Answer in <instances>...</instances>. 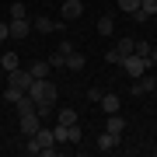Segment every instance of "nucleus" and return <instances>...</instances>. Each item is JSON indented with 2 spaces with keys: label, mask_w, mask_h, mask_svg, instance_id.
Instances as JSON below:
<instances>
[{
  "label": "nucleus",
  "mask_w": 157,
  "mask_h": 157,
  "mask_svg": "<svg viewBox=\"0 0 157 157\" xmlns=\"http://www.w3.org/2000/svg\"><path fill=\"white\" fill-rule=\"evenodd\" d=\"M0 39H11V28H7V21H0Z\"/></svg>",
  "instance_id": "29"
},
{
  "label": "nucleus",
  "mask_w": 157,
  "mask_h": 157,
  "mask_svg": "<svg viewBox=\"0 0 157 157\" xmlns=\"http://www.w3.org/2000/svg\"><path fill=\"white\" fill-rule=\"evenodd\" d=\"M52 140H56V147H59V143H70V126L56 122V126H52Z\"/></svg>",
  "instance_id": "14"
},
{
  "label": "nucleus",
  "mask_w": 157,
  "mask_h": 157,
  "mask_svg": "<svg viewBox=\"0 0 157 157\" xmlns=\"http://www.w3.org/2000/svg\"><path fill=\"white\" fill-rule=\"evenodd\" d=\"M7 28H11V39H28L32 21H28V17H11V21H7Z\"/></svg>",
  "instance_id": "5"
},
{
  "label": "nucleus",
  "mask_w": 157,
  "mask_h": 157,
  "mask_svg": "<svg viewBox=\"0 0 157 157\" xmlns=\"http://www.w3.org/2000/svg\"><path fill=\"white\" fill-rule=\"evenodd\" d=\"M122 70H126V77H143L147 70H150V59L147 56H136V52H129V56H122Z\"/></svg>",
  "instance_id": "2"
},
{
  "label": "nucleus",
  "mask_w": 157,
  "mask_h": 157,
  "mask_svg": "<svg viewBox=\"0 0 157 157\" xmlns=\"http://www.w3.org/2000/svg\"><path fill=\"white\" fill-rule=\"evenodd\" d=\"M28 94H32L35 101H42V98L56 101V94H59V91H56V84H52L49 77H35V80H32V87H28Z\"/></svg>",
  "instance_id": "1"
},
{
  "label": "nucleus",
  "mask_w": 157,
  "mask_h": 157,
  "mask_svg": "<svg viewBox=\"0 0 157 157\" xmlns=\"http://www.w3.org/2000/svg\"><path fill=\"white\" fill-rule=\"evenodd\" d=\"M49 67H67V56H63V52H52V56H49Z\"/></svg>",
  "instance_id": "25"
},
{
  "label": "nucleus",
  "mask_w": 157,
  "mask_h": 157,
  "mask_svg": "<svg viewBox=\"0 0 157 157\" xmlns=\"http://www.w3.org/2000/svg\"><path fill=\"white\" fill-rule=\"evenodd\" d=\"M108 133H119V136H122V129H126V119L122 115H119V112H112V115H108Z\"/></svg>",
  "instance_id": "13"
},
{
  "label": "nucleus",
  "mask_w": 157,
  "mask_h": 157,
  "mask_svg": "<svg viewBox=\"0 0 157 157\" xmlns=\"http://www.w3.org/2000/svg\"><path fill=\"white\" fill-rule=\"evenodd\" d=\"M11 17H25V0H14V7H11Z\"/></svg>",
  "instance_id": "27"
},
{
  "label": "nucleus",
  "mask_w": 157,
  "mask_h": 157,
  "mask_svg": "<svg viewBox=\"0 0 157 157\" xmlns=\"http://www.w3.org/2000/svg\"><path fill=\"white\" fill-rule=\"evenodd\" d=\"M115 7H119V11H126V14H133L136 7H140V0H115Z\"/></svg>",
  "instance_id": "22"
},
{
  "label": "nucleus",
  "mask_w": 157,
  "mask_h": 157,
  "mask_svg": "<svg viewBox=\"0 0 157 157\" xmlns=\"http://www.w3.org/2000/svg\"><path fill=\"white\" fill-rule=\"evenodd\" d=\"M17 67H21L17 52H4V56H0V70H4V73H11V70H17Z\"/></svg>",
  "instance_id": "11"
},
{
  "label": "nucleus",
  "mask_w": 157,
  "mask_h": 157,
  "mask_svg": "<svg viewBox=\"0 0 157 157\" xmlns=\"http://www.w3.org/2000/svg\"><path fill=\"white\" fill-rule=\"evenodd\" d=\"M59 11H63V21H77L84 14V0H59Z\"/></svg>",
  "instance_id": "4"
},
{
  "label": "nucleus",
  "mask_w": 157,
  "mask_h": 157,
  "mask_svg": "<svg viewBox=\"0 0 157 157\" xmlns=\"http://www.w3.org/2000/svg\"><path fill=\"white\" fill-rule=\"evenodd\" d=\"M56 52H63V56H70V52H73V42H70V39H63V42L56 45Z\"/></svg>",
  "instance_id": "28"
},
{
  "label": "nucleus",
  "mask_w": 157,
  "mask_h": 157,
  "mask_svg": "<svg viewBox=\"0 0 157 157\" xmlns=\"http://www.w3.org/2000/svg\"><path fill=\"white\" fill-rule=\"evenodd\" d=\"M84 63H87V59H84V52L73 49L70 56H67V70H84Z\"/></svg>",
  "instance_id": "15"
},
{
  "label": "nucleus",
  "mask_w": 157,
  "mask_h": 157,
  "mask_svg": "<svg viewBox=\"0 0 157 157\" xmlns=\"http://www.w3.org/2000/svg\"><path fill=\"white\" fill-rule=\"evenodd\" d=\"M17 126H21V133H25V136H32L35 129L42 126V119H39V112H28V115H21V122H17Z\"/></svg>",
  "instance_id": "9"
},
{
  "label": "nucleus",
  "mask_w": 157,
  "mask_h": 157,
  "mask_svg": "<svg viewBox=\"0 0 157 157\" xmlns=\"http://www.w3.org/2000/svg\"><path fill=\"white\" fill-rule=\"evenodd\" d=\"M49 59H35V63H28V73H32V77H49Z\"/></svg>",
  "instance_id": "12"
},
{
  "label": "nucleus",
  "mask_w": 157,
  "mask_h": 157,
  "mask_svg": "<svg viewBox=\"0 0 157 157\" xmlns=\"http://www.w3.org/2000/svg\"><path fill=\"white\" fill-rule=\"evenodd\" d=\"M32 28H35V32H42V35H52V32H59V28H63V21H52V17H45V14H42V17H35V21H32Z\"/></svg>",
  "instance_id": "7"
},
{
  "label": "nucleus",
  "mask_w": 157,
  "mask_h": 157,
  "mask_svg": "<svg viewBox=\"0 0 157 157\" xmlns=\"http://www.w3.org/2000/svg\"><path fill=\"white\" fill-rule=\"evenodd\" d=\"M105 63H112V67H122V52H119V49H108V52H105Z\"/></svg>",
  "instance_id": "23"
},
{
  "label": "nucleus",
  "mask_w": 157,
  "mask_h": 157,
  "mask_svg": "<svg viewBox=\"0 0 157 157\" xmlns=\"http://www.w3.org/2000/svg\"><path fill=\"white\" fill-rule=\"evenodd\" d=\"M98 32H101V35H112V32H115V21H112V14L98 17Z\"/></svg>",
  "instance_id": "17"
},
{
  "label": "nucleus",
  "mask_w": 157,
  "mask_h": 157,
  "mask_svg": "<svg viewBox=\"0 0 157 157\" xmlns=\"http://www.w3.org/2000/svg\"><path fill=\"white\" fill-rule=\"evenodd\" d=\"M21 94H25V91H17V87H11V84H7L4 91H0V98H4V101H11V105H14V101L21 98Z\"/></svg>",
  "instance_id": "19"
},
{
  "label": "nucleus",
  "mask_w": 157,
  "mask_h": 157,
  "mask_svg": "<svg viewBox=\"0 0 157 157\" xmlns=\"http://www.w3.org/2000/svg\"><path fill=\"white\" fill-rule=\"evenodd\" d=\"M150 49H154V45L147 42V39H136V45H133V52H136V56H150Z\"/></svg>",
  "instance_id": "21"
},
{
  "label": "nucleus",
  "mask_w": 157,
  "mask_h": 157,
  "mask_svg": "<svg viewBox=\"0 0 157 157\" xmlns=\"http://www.w3.org/2000/svg\"><path fill=\"white\" fill-rule=\"evenodd\" d=\"M119 140H122L119 133H108V129H105V133L98 136V150H101V154H112L115 147H119Z\"/></svg>",
  "instance_id": "8"
},
{
  "label": "nucleus",
  "mask_w": 157,
  "mask_h": 157,
  "mask_svg": "<svg viewBox=\"0 0 157 157\" xmlns=\"http://www.w3.org/2000/svg\"><path fill=\"white\" fill-rule=\"evenodd\" d=\"M98 105L105 108L108 115H112V112H119V108H122V101H119V94H115V91H108V94H101V101H98Z\"/></svg>",
  "instance_id": "10"
},
{
  "label": "nucleus",
  "mask_w": 157,
  "mask_h": 157,
  "mask_svg": "<svg viewBox=\"0 0 157 157\" xmlns=\"http://www.w3.org/2000/svg\"><path fill=\"white\" fill-rule=\"evenodd\" d=\"M32 80H35V77H32L28 70H21V67L7 73V84H11V87H17V91H28V87H32Z\"/></svg>",
  "instance_id": "3"
},
{
  "label": "nucleus",
  "mask_w": 157,
  "mask_h": 157,
  "mask_svg": "<svg viewBox=\"0 0 157 157\" xmlns=\"http://www.w3.org/2000/svg\"><path fill=\"white\" fill-rule=\"evenodd\" d=\"M56 122H63V126H73V122H77V112H73V108H59Z\"/></svg>",
  "instance_id": "18"
},
{
  "label": "nucleus",
  "mask_w": 157,
  "mask_h": 157,
  "mask_svg": "<svg viewBox=\"0 0 157 157\" xmlns=\"http://www.w3.org/2000/svg\"><path fill=\"white\" fill-rule=\"evenodd\" d=\"M133 45H136V39H129V35H126V39H119V42H115V49L122 52V56H129V52H133Z\"/></svg>",
  "instance_id": "20"
},
{
  "label": "nucleus",
  "mask_w": 157,
  "mask_h": 157,
  "mask_svg": "<svg viewBox=\"0 0 157 157\" xmlns=\"http://www.w3.org/2000/svg\"><path fill=\"white\" fill-rule=\"evenodd\" d=\"M154 87H157V80L150 77V70H147L143 77H136V80H133V94H136V98H140V94H150Z\"/></svg>",
  "instance_id": "6"
},
{
  "label": "nucleus",
  "mask_w": 157,
  "mask_h": 157,
  "mask_svg": "<svg viewBox=\"0 0 157 157\" xmlns=\"http://www.w3.org/2000/svg\"><path fill=\"white\" fill-rule=\"evenodd\" d=\"M80 140H84V133H80V126L73 122V126H70V143H80Z\"/></svg>",
  "instance_id": "26"
},
{
  "label": "nucleus",
  "mask_w": 157,
  "mask_h": 157,
  "mask_svg": "<svg viewBox=\"0 0 157 157\" xmlns=\"http://www.w3.org/2000/svg\"><path fill=\"white\" fill-rule=\"evenodd\" d=\"M140 11L154 17V14H157V0H140Z\"/></svg>",
  "instance_id": "24"
},
{
  "label": "nucleus",
  "mask_w": 157,
  "mask_h": 157,
  "mask_svg": "<svg viewBox=\"0 0 157 157\" xmlns=\"http://www.w3.org/2000/svg\"><path fill=\"white\" fill-rule=\"evenodd\" d=\"M52 105H56V101H49V98L35 101V112H39V119H49V115H52Z\"/></svg>",
  "instance_id": "16"
}]
</instances>
